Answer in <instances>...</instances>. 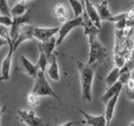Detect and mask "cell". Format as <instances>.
I'll return each mask as SVG.
<instances>
[{"instance_id": "6da1fadb", "label": "cell", "mask_w": 134, "mask_h": 126, "mask_svg": "<svg viewBox=\"0 0 134 126\" xmlns=\"http://www.w3.org/2000/svg\"><path fill=\"white\" fill-rule=\"evenodd\" d=\"M77 68L79 70L80 79L81 85V97L83 101L91 102L92 101V85L95 76L93 66H90L77 61Z\"/></svg>"}, {"instance_id": "7a4b0ae2", "label": "cell", "mask_w": 134, "mask_h": 126, "mask_svg": "<svg viewBox=\"0 0 134 126\" xmlns=\"http://www.w3.org/2000/svg\"><path fill=\"white\" fill-rule=\"evenodd\" d=\"M39 97H52L57 100H60V97L53 90L49 85L44 74V71H40L37 77H35V82L34 84L33 89L31 91Z\"/></svg>"}, {"instance_id": "3957f363", "label": "cell", "mask_w": 134, "mask_h": 126, "mask_svg": "<svg viewBox=\"0 0 134 126\" xmlns=\"http://www.w3.org/2000/svg\"><path fill=\"white\" fill-rule=\"evenodd\" d=\"M88 40H89L90 45V52L89 60H88V62L86 63L87 65L94 66L96 63L102 62L106 58H107V50L98 40L97 37L89 39Z\"/></svg>"}, {"instance_id": "277c9868", "label": "cell", "mask_w": 134, "mask_h": 126, "mask_svg": "<svg viewBox=\"0 0 134 126\" xmlns=\"http://www.w3.org/2000/svg\"><path fill=\"white\" fill-rule=\"evenodd\" d=\"M80 26H83V19L81 16L70 20H67L66 22L63 23L60 27V30L58 32L59 36L57 38V45L62 44V42L64 41L65 37L69 35L71 30H73L74 29Z\"/></svg>"}, {"instance_id": "5b68a950", "label": "cell", "mask_w": 134, "mask_h": 126, "mask_svg": "<svg viewBox=\"0 0 134 126\" xmlns=\"http://www.w3.org/2000/svg\"><path fill=\"white\" fill-rule=\"evenodd\" d=\"M12 25L9 28V35L14 42L18 38L21 29L24 26V24H28L30 21V11H28L24 15L12 18Z\"/></svg>"}, {"instance_id": "8992f818", "label": "cell", "mask_w": 134, "mask_h": 126, "mask_svg": "<svg viewBox=\"0 0 134 126\" xmlns=\"http://www.w3.org/2000/svg\"><path fill=\"white\" fill-rule=\"evenodd\" d=\"M7 41L8 45V51L2 62L0 81H7V80L10 78V70L12 65L13 54L14 52V42L11 40V38L8 39Z\"/></svg>"}, {"instance_id": "52a82bcc", "label": "cell", "mask_w": 134, "mask_h": 126, "mask_svg": "<svg viewBox=\"0 0 134 126\" xmlns=\"http://www.w3.org/2000/svg\"><path fill=\"white\" fill-rule=\"evenodd\" d=\"M17 113H18L20 121L28 126H45L43 120L37 116L35 111L19 109L17 110Z\"/></svg>"}, {"instance_id": "ba28073f", "label": "cell", "mask_w": 134, "mask_h": 126, "mask_svg": "<svg viewBox=\"0 0 134 126\" xmlns=\"http://www.w3.org/2000/svg\"><path fill=\"white\" fill-rule=\"evenodd\" d=\"M60 30V27H49V28H40V27H34L33 35L34 38L40 40L41 43L45 42L57 34Z\"/></svg>"}, {"instance_id": "9c48e42d", "label": "cell", "mask_w": 134, "mask_h": 126, "mask_svg": "<svg viewBox=\"0 0 134 126\" xmlns=\"http://www.w3.org/2000/svg\"><path fill=\"white\" fill-rule=\"evenodd\" d=\"M75 109L81 113V115L84 118V124H86L89 126H107V121L105 119V115H91L90 113H88L85 110H83L81 108H79L78 106H74Z\"/></svg>"}, {"instance_id": "30bf717a", "label": "cell", "mask_w": 134, "mask_h": 126, "mask_svg": "<svg viewBox=\"0 0 134 126\" xmlns=\"http://www.w3.org/2000/svg\"><path fill=\"white\" fill-rule=\"evenodd\" d=\"M81 1L82 2L84 8H85L86 14L92 21V23L94 24L96 27L100 29V28H102V20L100 19V16L98 14L97 10H96V6L92 4L90 0H81Z\"/></svg>"}, {"instance_id": "8fae6325", "label": "cell", "mask_w": 134, "mask_h": 126, "mask_svg": "<svg viewBox=\"0 0 134 126\" xmlns=\"http://www.w3.org/2000/svg\"><path fill=\"white\" fill-rule=\"evenodd\" d=\"M34 26L31 25H24V26L21 29V30L19 34L18 38L14 41V50L19 47L20 44L24 43L25 41L28 40H34V35H33Z\"/></svg>"}, {"instance_id": "7c38bea8", "label": "cell", "mask_w": 134, "mask_h": 126, "mask_svg": "<svg viewBox=\"0 0 134 126\" xmlns=\"http://www.w3.org/2000/svg\"><path fill=\"white\" fill-rule=\"evenodd\" d=\"M120 93L116 94V96L113 97L112 98H111L108 102L106 103V112H105V119L107 121V126H110L111 121L112 119L113 116H114V113H115V108L116 106L117 101H118Z\"/></svg>"}, {"instance_id": "4fadbf2b", "label": "cell", "mask_w": 134, "mask_h": 126, "mask_svg": "<svg viewBox=\"0 0 134 126\" xmlns=\"http://www.w3.org/2000/svg\"><path fill=\"white\" fill-rule=\"evenodd\" d=\"M47 74L53 81L58 82L60 80V71L57 61V56L55 54H53L49 59V66L47 69Z\"/></svg>"}, {"instance_id": "5bb4252c", "label": "cell", "mask_w": 134, "mask_h": 126, "mask_svg": "<svg viewBox=\"0 0 134 126\" xmlns=\"http://www.w3.org/2000/svg\"><path fill=\"white\" fill-rule=\"evenodd\" d=\"M122 87H123V84L121 83L120 81L116 82L115 84H113L112 86L109 87L107 88V92H105L104 95L102 97V98H100L102 102L104 103H107L108 101L110 100L111 98H112L114 96H116V94H118V93H121Z\"/></svg>"}, {"instance_id": "9a60e30c", "label": "cell", "mask_w": 134, "mask_h": 126, "mask_svg": "<svg viewBox=\"0 0 134 126\" xmlns=\"http://www.w3.org/2000/svg\"><path fill=\"white\" fill-rule=\"evenodd\" d=\"M56 46H57V39L53 37L47 41L40 43L39 45V50H42V51L45 54V56H47V58L49 60L51 56L54 54V48H55Z\"/></svg>"}, {"instance_id": "2e32d148", "label": "cell", "mask_w": 134, "mask_h": 126, "mask_svg": "<svg viewBox=\"0 0 134 126\" xmlns=\"http://www.w3.org/2000/svg\"><path fill=\"white\" fill-rule=\"evenodd\" d=\"M20 61H21V64H22L25 71L27 72V74L29 76H30L31 77L35 78L40 71L37 66L34 65L27 57H25L24 56V55H22V56H20Z\"/></svg>"}, {"instance_id": "e0dca14e", "label": "cell", "mask_w": 134, "mask_h": 126, "mask_svg": "<svg viewBox=\"0 0 134 126\" xmlns=\"http://www.w3.org/2000/svg\"><path fill=\"white\" fill-rule=\"evenodd\" d=\"M96 8L102 21H104V20L108 21L113 16V14L111 13L110 8H109L107 0H104L102 3L96 4Z\"/></svg>"}, {"instance_id": "ac0fdd59", "label": "cell", "mask_w": 134, "mask_h": 126, "mask_svg": "<svg viewBox=\"0 0 134 126\" xmlns=\"http://www.w3.org/2000/svg\"><path fill=\"white\" fill-rule=\"evenodd\" d=\"M52 14L54 18H56L60 23H65L67 21V17H68V11L65 4H56L52 10Z\"/></svg>"}, {"instance_id": "d6986e66", "label": "cell", "mask_w": 134, "mask_h": 126, "mask_svg": "<svg viewBox=\"0 0 134 126\" xmlns=\"http://www.w3.org/2000/svg\"><path fill=\"white\" fill-rule=\"evenodd\" d=\"M121 75V68L118 66H114L111 69V71L109 72V74L107 76V77L105 78V82L107 85V87H111L113 84H115L116 82L119 81Z\"/></svg>"}, {"instance_id": "ffe728a7", "label": "cell", "mask_w": 134, "mask_h": 126, "mask_svg": "<svg viewBox=\"0 0 134 126\" xmlns=\"http://www.w3.org/2000/svg\"><path fill=\"white\" fill-rule=\"evenodd\" d=\"M27 9H28L27 5L24 3V2H18L10 9L11 17L12 18H14V17L24 15V14H26L28 12Z\"/></svg>"}, {"instance_id": "44dd1931", "label": "cell", "mask_w": 134, "mask_h": 126, "mask_svg": "<svg viewBox=\"0 0 134 126\" xmlns=\"http://www.w3.org/2000/svg\"><path fill=\"white\" fill-rule=\"evenodd\" d=\"M69 2L70 5L72 8V10L74 12L75 18H78L82 15V13L84 11V5L82 2L78 1V0H67Z\"/></svg>"}, {"instance_id": "7402d4cb", "label": "cell", "mask_w": 134, "mask_h": 126, "mask_svg": "<svg viewBox=\"0 0 134 126\" xmlns=\"http://www.w3.org/2000/svg\"><path fill=\"white\" fill-rule=\"evenodd\" d=\"M48 61H49V59L45 56V54L42 51V50H40V56H39V59H38L37 63L35 64L40 71H45L46 66H47V64H48Z\"/></svg>"}, {"instance_id": "603a6c76", "label": "cell", "mask_w": 134, "mask_h": 126, "mask_svg": "<svg viewBox=\"0 0 134 126\" xmlns=\"http://www.w3.org/2000/svg\"><path fill=\"white\" fill-rule=\"evenodd\" d=\"M127 97L130 99L134 101V80L131 78L127 83V91H126Z\"/></svg>"}, {"instance_id": "cb8c5ba5", "label": "cell", "mask_w": 134, "mask_h": 126, "mask_svg": "<svg viewBox=\"0 0 134 126\" xmlns=\"http://www.w3.org/2000/svg\"><path fill=\"white\" fill-rule=\"evenodd\" d=\"M0 14L11 17L10 9L8 8L7 0H0Z\"/></svg>"}, {"instance_id": "d4e9b609", "label": "cell", "mask_w": 134, "mask_h": 126, "mask_svg": "<svg viewBox=\"0 0 134 126\" xmlns=\"http://www.w3.org/2000/svg\"><path fill=\"white\" fill-rule=\"evenodd\" d=\"M39 98H40V97L38 95H36L35 93H34V92H30L27 96V100H28L29 103L30 105H32V106H36V105H38L40 103Z\"/></svg>"}, {"instance_id": "484cf974", "label": "cell", "mask_w": 134, "mask_h": 126, "mask_svg": "<svg viewBox=\"0 0 134 126\" xmlns=\"http://www.w3.org/2000/svg\"><path fill=\"white\" fill-rule=\"evenodd\" d=\"M12 18L11 17H8V16H4L0 14V24L4 25L6 27H9L12 25Z\"/></svg>"}, {"instance_id": "4316f807", "label": "cell", "mask_w": 134, "mask_h": 126, "mask_svg": "<svg viewBox=\"0 0 134 126\" xmlns=\"http://www.w3.org/2000/svg\"><path fill=\"white\" fill-rule=\"evenodd\" d=\"M127 19H121L115 22V28L118 31H123L127 28Z\"/></svg>"}, {"instance_id": "83f0119b", "label": "cell", "mask_w": 134, "mask_h": 126, "mask_svg": "<svg viewBox=\"0 0 134 126\" xmlns=\"http://www.w3.org/2000/svg\"><path fill=\"white\" fill-rule=\"evenodd\" d=\"M76 124H84V121H78V122H75V121H69L66 122V123H64L59 126H74Z\"/></svg>"}, {"instance_id": "f1b7e54d", "label": "cell", "mask_w": 134, "mask_h": 126, "mask_svg": "<svg viewBox=\"0 0 134 126\" xmlns=\"http://www.w3.org/2000/svg\"><path fill=\"white\" fill-rule=\"evenodd\" d=\"M127 27L129 29H134V18L127 20Z\"/></svg>"}, {"instance_id": "f546056e", "label": "cell", "mask_w": 134, "mask_h": 126, "mask_svg": "<svg viewBox=\"0 0 134 126\" xmlns=\"http://www.w3.org/2000/svg\"><path fill=\"white\" fill-rule=\"evenodd\" d=\"M5 45H8V41L5 39H3V38L0 37V48Z\"/></svg>"}, {"instance_id": "4dcf8cb0", "label": "cell", "mask_w": 134, "mask_h": 126, "mask_svg": "<svg viewBox=\"0 0 134 126\" xmlns=\"http://www.w3.org/2000/svg\"><path fill=\"white\" fill-rule=\"evenodd\" d=\"M14 2H26V1H29V0H13Z\"/></svg>"}, {"instance_id": "1f68e13d", "label": "cell", "mask_w": 134, "mask_h": 126, "mask_svg": "<svg viewBox=\"0 0 134 126\" xmlns=\"http://www.w3.org/2000/svg\"><path fill=\"white\" fill-rule=\"evenodd\" d=\"M2 113H3L2 108H1V107H0V124H1V117H2Z\"/></svg>"}, {"instance_id": "d6a6232c", "label": "cell", "mask_w": 134, "mask_h": 126, "mask_svg": "<svg viewBox=\"0 0 134 126\" xmlns=\"http://www.w3.org/2000/svg\"><path fill=\"white\" fill-rule=\"evenodd\" d=\"M129 126H134V121H132V123L129 124Z\"/></svg>"}, {"instance_id": "836d02e7", "label": "cell", "mask_w": 134, "mask_h": 126, "mask_svg": "<svg viewBox=\"0 0 134 126\" xmlns=\"http://www.w3.org/2000/svg\"><path fill=\"white\" fill-rule=\"evenodd\" d=\"M130 1H131V3L133 5V4H134V0H130Z\"/></svg>"}, {"instance_id": "e575fe53", "label": "cell", "mask_w": 134, "mask_h": 126, "mask_svg": "<svg viewBox=\"0 0 134 126\" xmlns=\"http://www.w3.org/2000/svg\"><path fill=\"white\" fill-rule=\"evenodd\" d=\"M22 126H24V125H22Z\"/></svg>"}]
</instances>
